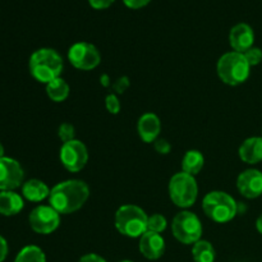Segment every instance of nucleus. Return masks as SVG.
Instances as JSON below:
<instances>
[{
    "instance_id": "nucleus-1",
    "label": "nucleus",
    "mask_w": 262,
    "mask_h": 262,
    "mask_svg": "<svg viewBox=\"0 0 262 262\" xmlns=\"http://www.w3.org/2000/svg\"><path fill=\"white\" fill-rule=\"evenodd\" d=\"M90 197V188L83 181L68 179L51 188L49 204L60 215H69L84 206Z\"/></svg>"
},
{
    "instance_id": "nucleus-2",
    "label": "nucleus",
    "mask_w": 262,
    "mask_h": 262,
    "mask_svg": "<svg viewBox=\"0 0 262 262\" xmlns=\"http://www.w3.org/2000/svg\"><path fill=\"white\" fill-rule=\"evenodd\" d=\"M30 73L37 82L48 84L61 76L64 61L60 54L50 48H41L33 51L28 61Z\"/></svg>"
},
{
    "instance_id": "nucleus-3",
    "label": "nucleus",
    "mask_w": 262,
    "mask_h": 262,
    "mask_svg": "<svg viewBox=\"0 0 262 262\" xmlns=\"http://www.w3.org/2000/svg\"><path fill=\"white\" fill-rule=\"evenodd\" d=\"M250 63L245 54L238 51H229L222 55L217 60V76L223 83L228 86H239L245 83L251 74Z\"/></svg>"
},
{
    "instance_id": "nucleus-4",
    "label": "nucleus",
    "mask_w": 262,
    "mask_h": 262,
    "mask_svg": "<svg viewBox=\"0 0 262 262\" xmlns=\"http://www.w3.org/2000/svg\"><path fill=\"white\" fill-rule=\"evenodd\" d=\"M205 215L217 224L229 223L237 216L239 207L237 201L224 191H211L202 200Z\"/></svg>"
},
{
    "instance_id": "nucleus-5",
    "label": "nucleus",
    "mask_w": 262,
    "mask_h": 262,
    "mask_svg": "<svg viewBox=\"0 0 262 262\" xmlns=\"http://www.w3.org/2000/svg\"><path fill=\"white\" fill-rule=\"evenodd\" d=\"M148 215L137 205H123L115 212V228L128 238H140L147 232Z\"/></svg>"
},
{
    "instance_id": "nucleus-6",
    "label": "nucleus",
    "mask_w": 262,
    "mask_h": 262,
    "mask_svg": "<svg viewBox=\"0 0 262 262\" xmlns=\"http://www.w3.org/2000/svg\"><path fill=\"white\" fill-rule=\"evenodd\" d=\"M169 197L176 206L186 210L193 206L199 196V186L193 176L179 171L169 181Z\"/></svg>"
},
{
    "instance_id": "nucleus-7",
    "label": "nucleus",
    "mask_w": 262,
    "mask_h": 262,
    "mask_svg": "<svg viewBox=\"0 0 262 262\" xmlns=\"http://www.w3.org/2000/svg\"><path fill=\"white\" fill-rule=\"evenodd\" d=\"M202 224L194 212L183 210L173 217L171 233L178 242L183 245H192L199 242L202 237Z\"/></svg>"
},
{
    "instance_id": "nucleus-8",
    "label": "nucleus",
    "mask_w": 262,
    "mask_h": 262,
    "mask_svg": "<svg viewBox=\"0 0 262 262\" xmlns=\"http://www.w3.org/2000/svg\"><path fill=\"white\" fill-rule=\"evenodd\" d=\"M68 60L79 71H92L101 63V54L94 43L79 41L69 48Z\"/></svg>"
},
{
    "instance_id": "nucleus-9",
    "label": "nucleus",
    "mask_w": 262,
    "mask_h": 262,
    "mask_svg": "<svg viewBox=\"0 0 262 262\" xmlns=\"http://www.w3.org/2000/svg\"><path fill=\"white\" fill-rule=\"evenodd\" d=\"M28 223L35 233L48 235L60 227V214L50 205H40L31 211Z\"/></svg>"
},
{
    "instance_id": "nucleus-10",
    "label": "nucleus",
    "mask_w": 262,
    "mask_h": 262,
    "mask_svg": "<svg viewBox=\"0 0 262 262\" xmlns=\"http://www.w3.org/2000/svg\"><path fill=\"white\" fill-rule=\"evenodd\" d=\"M59 158L67 170L71 173H78L89 161V151L82 141L73 140L61 145Z\"/></svg>"
},
{
    "instance_id": "nucleus-11",
    "label": "nucleus",
    "mask_w": 262,
    "mask_h": 262,
    "mask_svg": "<svg viewBox=\"0 0 262 262\" xmlns=\"http://www.w3.org/2000/svg\"><path fill=\"white\" fill-rule=\"evenodd\" d=\"M25 171L15 159H0V191H14L25 183Z\"/></svg>"
},
{
    "instance_id": "nucleus-12",
    "label": "nucleus",
    "mask_w": 262,
    "mask_h": 262,
    "mask_svg": "<svg viewBox=\"0 0 262 262\" xmlns=\"http://www.w3.org/2000/svg\"><path fill=\"white\" fill-rule=\"evenodd\" d=\"M237 189L246 199H258L262 196V171L258 169L242 171L237 178Z\"/></svg>"
},
{
    "instance_id": "nucleus-13",
    "label": "nucleus",
    "mask_w": 262,
    "mask_h": 262,
    "mask_svg": "<svg viewBox=\"0 0 262 262\" xmlns=\"http://www.w3.org/2000/svg\"><path fill=\"white\" fill-rule=\"evenodd\" d=\"M138 250L141 255L151 261L159 260L165 253V239L159 233H154L147 230L145 234L140 237Z\"/></svg>"
},
{
    "instance_id": "nucleus-14",
    "label": "nucleus",
    "mask_w": 262,
    "mask_h": 262,
    "mask_svg": "<svg viewBox=\"0 0 262 262\" xmlns=\"http://www.w3.org/2000/svg\"><path fill=\"white\" fill-rule=\"evenodd\" d=\"M229 43L233 51L246 53L255 43V32L247 23H238L229 32Z\"/></svg>"
},
{
    "instance_id": "nucleus-15",
    "label": "nucleus",
    "mask_w": 262,
    "mask_h": 262,
    "mask_svg": "<svg viewBox=\"0 0 262 262\" xmlns=\"http://www.w3.org/2000/svg\"><path fill=\"white\" fill-rule=\"evenodd\" d=\"M137 132L141 140L146 143L155 142L161 132V120L155 113H145L137 123Z\"/></svg>"
},
{
    "instance_id": "nucleus-16",
    "label": "nucleus",
    "mask_w": 262,
    "mask_h": 262,
    "mask_svg": "<svg viewBox=\"0 0 262 262\" xmlns=\"http://www.w3.org/2000/svg\"><path fill=\"white\" fill-rule=\"evenodd\" d=\"M241 160L248 165H256L262 161V137H250L242 142L238 150Z\"/></svg>"
},
{
    "instance_id": "nucleus-17",
    "label": "nucleus",
    "mask_w": 262,
    "mask_h": 262,
    "mask_svg": "<svg viewBox=\"0 0 262 262\" xmlns=\"http://www.w3.org/2000/svg\"><path fill=\"white\" fill-rule=\"evenodd\" d=\"M25 207L23 196L14 191H0V215L14 216Z\"/></svg>"
},
{
    "instance_id": "nucleus-18",
    "label": "nucleus",
    "mask_w": 262,
    "mask_h": 262,
    "mask_svg": "<svg viewBox=\"0 0 262 262\" xmlns=\"http://www.w3.org/2000/svg\"><path fill=\"white\" fill-rule=\"evenodd\" d=\"M50 191L48 184L40 179H28L22 184V196L27 201L41 202L50 196Z\"/></svg>"
},
{
    "instance_id": "nucleus-19",
    "label": "nucleus",
    "mask_w": 262,
    "mask_h": 262,
    "mask_svg": "<svg viewBox=\"0 0 262 262\" xmlns=\"http://www.w3.org/2000/svg\"><path fill=\"white\" fill-rule=\"evenodd\" d=\"M205 165V158L201 151L188 150L182 159V171L189 176H197Z\"/></svg>"
},
{
    "instance_id": "nucleus-20",
    "label": "nucleus",
    "mask_w": 262,
    "mask_h": 262,
    "mask_svg": "<svg viewBox=\"0 0 262 262\" xmlns=\"http://www.w3.org/2000/svg\"><path fill=\"white\" fill-rule=\"evenodd\" d=\"M46 95H48L49 99L54 102H63L68 99L69 92H71V87L67 83L66 79H63L61 77L55 78L54 81L49 82L48 84H45Z\"/></svg>"
},
{
    "instance_id": "nucleus-21",
    "label": "nucleus",
    "mask_w": 262,
    "mask_h": 262,
    "mask_svg": "<svg viewBox=\"0 0 262 262\" xmlns=\"http://www.w3.org/2000/svg\"><path fill=\"white\" fill-rule=\"evenodd\" d=\"M192 257L194 262H215L216 252L209 241L200 239L192 246Z\"/></svg>"
},
{
    "instance_id": "nucleus-22",
    "label": "nucleus",
    "mask_w": 262,
    "mask_h": 262,
    "mask_svg": "<svg viewBox=\"0 0 262 262\" xmlns=\"http://www.w3.org/2000/svg\"><path fill=\"white\" fill-rule=\"evenodd\" d=\"M14 262H46V256L40 247L30 245L18 252Z\"/></svg>"
},
{
    "instance_id": "nucleus-23",
    "label": "nucleus",
    "mask_w": 262,
    "mask_h": 262,
    "mask_svg": "<svg viewBox=\"0 0 262 262\" xmlns=\"http://www.w3.org/2000/svg\"><path fill=\"white\" fill-rule=\"evenodd\" d=\"M166 227H168V220L161 214H152L148 216L147 230H150V232L161 234L166 229Z\"/></svg>"
},
{
    "instance_id": "nucleus-24",
    "label": "nucleus",
    "mask_w": 262,
    "mask_h": 262,
    "mask_svg": "<svg viewBox=\"0 0 262 262\" xmlns=\"http://www.w3.org/2000/svg\"><path fill=\"white\" fill-rule=\"evenodd\" d=\"M58 137L60 138L63 143L76 140V129H74V125L71 124V123H61L58 128Z\"/></svg>"
},
{
    "instance_id": "nucleus-25",
    "label": "nucleus",
    "mask_w": 262,
    "mask_h": 262,
    "mask_svg": "<svg viewBox=\"0 0 262 262\" xmlns=\"http://www.w3.org/2000/svg\"><path fill=\"white\" fill-rule=\"evenodd\" d=\"M105 106L106 110L113 115L119 114L120 109H122V104H120V100L118 97V95L115 94H109L105 97Z\"/></svg>"
},
{
    "instance_id": "nucleus-26",
    "label": "nucleus",
    "mask_w": 262,
    "mask_h": 262,
    "mask_svg": "<svg viewBox=\"0 0 262 262\" xmlns=\"http://www.w3.org/2000/svg\"><path fill=\"white\" fill-rule=\"evenodd\" d=\"M245 54L246 59L250 63L251 67H256L262 61V50L260 48H256V46H252L251 49H248Z\"/></svg>"
},
{
    "instance_id": "nucleus-27",
    "label": "nucleus",
    "mask_w": 262,
    "mask_h": 262,
    "mask_svg": "<svg viewBox=\"0 0 262 262\" xmlns=\"http://www.w3.org/2000/svg\"><path fill=\"white\" fill-rule=\"evenodd\" d=\"M129 86H130L129 78H128L127 76H123V77H119V78L113 83V90H114L115 95H122L129 89Z\"/></svg>"
},
{
    "instance_id": "nucleus-28",
    "label": "nucleus",
    "mask_w": 262,
    "mask_h": 262,
    "mask_svg": "<svg viewBox=\"0 0 262 262\" xmlns=\"http://www.w3.org/2000/svg\"><path fill=\"white\" fill-rule=\"evenodd\" d=\"M154 147H155V151L160 155H168L171 151V145L168 140L165 138H158V140L154 142Z\"/></svg>"
},
{
    "instance_id": "nucleus-29",
    "label": "nucleus",
    "mask_w": 262,
    "mask_h": 262,
    "mask_svg": "<svg viewBox=\"0 0 262 262\" xmlns=\"http://www.w3.org/2000/svg\"><path fill=\"white\" fill-rule=\"evenodd\" d=\"M114 2L115 0H89L90 5H91L94 9L97 10L106 9V8H109Z\"/></svg>"
},
{
    "instance_id": "nucleus-30",
    "label": "nucleus",
    "mask_w": 262,
    "mask_h": 262,
    "mask_svg": "<svg viewBox=\"0 0 262 262\" xmlns=\"http://www.w3.org/2000/svg\"><path fill=\"white\" fill-rule=\"evenodd\" d=\"M150 2L151 0H123L125 7H128L129 9H141V8L146 7Z\"/></svg>"
},
{
    "instance_id": "nucleus-31",
    "label": "nucleus",
    "mask_w": 262,
    "mask_h": 262,
    "mask_svg": "<svg viewBox=\"0 0 262 262\" xmlns=\"http://www.w3.org/2000/svg\"><path fill=\"white\" fill-rule=\"evenodd\" d=\"M78 262H107L105 258H102L101 256L96 255V253H87V255L82 256L79 258Z\"/></svg>"
},
{
    "instance_id": "nucleus-32",
    "label": "nucleus",
    "mask_w": 262,
    "mask_h": 262,
    "mask_svg": "<svg viewBox=\"0 0 262 262\" xmlns=\"http://www.w3.org/2000/svg\"><path fill=\"white\" fill-rule=\"evenodd\" d=\"M8 252H9V247H8L7 239L0 235V262H3L7 258Z\"/></svg>"
},
{
    "instance_id": "nucleus-33",
    "label": "nucleus",
    "mask_w": 262,
    "mask_h": 262,
    "mask_svg": "<svg viewBox=\"0 0 262 262\" xmlns=\"http://www.w3.org/2000/svg\"><path fill=\"white\" fill-rule=\"evenodd\" d=\"M100 84H101L102 87H105V89L113 86L112 79H110L109 74H101V77H100Z\"/></svg>"
},
{
    "instance_id": "nucleus-34",
    "label": "nucleus",
    "mask_w": 262,
    "mask_h": 262,
    "mask_svg": "<svg viewBox=\"0 0 262 262\" xmlns=\"http://www.w3.org/2000/svg\"><path fill=\"white\" fill-rule=\"evenodd\" d=\"M256 229H257V232L260 233V234H262V214L257 217V220H256Z\"/></svg>"
},
{
    "instance_id": "nucleus-35",
    "label": "nucleus",
    "mask_w": 262,
    "mask_h": 262,
    "mask_svg": "<svg viewBox=\"0 0 262 262\" xmlns=\"http://www.w3.org/2000/svg\"><path fill=\"white\" fill-rule=\"evenodd\" d=\"M4 152H5V151H4V146H3L2 143H0V159L4 158Z\"/></svg>"
},
{
    "instance_id": "nucleus-36",
    "label": "nucleus",
    "mask_w": 262,
    "mask_h": 262,
    "mask_svg": "<svg viewBox=\"0 0 262 262\" xmlns=\"http://www.w3.org/2000/svg\"><path fill=\"white\" fill-rule=\"evenodd\" d=\"M118 262H133V261H129V260H122V261H118Z\"/></svg>"
}]
</instances>
